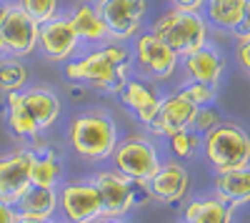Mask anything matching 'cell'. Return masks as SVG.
I'll list each match as a JSON object with an SVG mask.
<instances>
[{"label": "cell", "mask_w": 250, "mask_h": 223, "mask_svg": "<svg viewBox=\"0 0 250 223\" xmlns=\"http://www.w3.org/2000/svg\"><path fill=\"white\" fill-rule=\"evenodd\" d=\"M133 53L125 43L108 40L103 45H93L85 53H78L73 60L62 63V73L70 83L118 95L125 80L133 75Z\"/></svg>", "instance_id": "6da1fadb"}, {"label": "cell", "mask_w": 250, "mask_h": 223, "mask_svg": "<svg viewBox=\"0 0 250 223\" xmlns=\"http://www.w3.org/2000/svg\"><path fill=\"white\" fill-rule=\"evenodd\" d=\"M68 138L73 151L90 160V163H100V160H108L118 146V126L113 115H108L105 111H85L78 113L70 120L68 128Z\"/></svg>", "instance_id": "7a4b0ae2"}, {"label": "cell", "mask_w": 250, "mask_h": 223, "mask_svg": "<svg viewBox=\"0 0 250 223\" xmlns=\"http://www.w3.org/2000/svg\"><path fill=\"white\" fill-rule=\"evenodd\" d=\"M90 183L95 186L100 203H103V216L105 218H125L138 206L148 203L150 193L145 188V180H130L128 176L118 173L115 168L98 171Z\"/></svg>", "instance_id": "3957f363"}, {"label": "cell", "mask_w": 250, "mask_h": 223, "mask_svg": "<svg viewBox=\"0 0 250 223\" xmlns=\"http://www.w3.org/2000/svg\"><path fill=\"white\" fill-rule=\"evenodd\" d=\"M153 33L163 43H168L180 58L210 43L208 40V20L203 13L195 10H165L153 23Z\"/></svg>", "instance_id": "277c9868"}, {"label": "cell", "mask_w": 250, "mask_h": 223, "mask_svg": "<svg viewBox=\"0 0 250 223\" xmlns=\"http://www.w3.org/2000/svg\"><path fill=\"white\" fill-rule=\"evenodd\" d=\"M205 160L215 173L233 171L250 163V135L238 123H218L200 140Z\"/></svg>", "instance_id": "5b68a950"}, {"label": "cell", "mask_w": 250, "mask_h": 223, "mask_svg": "<svg viewBox=\"0 0 250 223\" xmlns=\"http://www.w3.org/2000/svg\"><path fill=\"white\" fill-rule=\"evenodd\" d=\"M133 68L140 73V78H148L153 83L170 80L180 68V55L153 33L145 30L133 38Z\"/></svg>", "instance_id": "8992f818"}, {"label": "cell", "mask_w": 250, "mask_h": 223, "mask_svg": "<svg viewBox=\"0 0 250 223\" xmlns=\"http://www.w3.org/2000/svg\"><path fill=\"white\" fill-rule=\"evenodd\" d=\"M110 160L113 168L130 180H148L160 168L163 156L148 135H125L118 140Z\"/></svg>", "instance_id": "52a82bcc"}, {"label": "cell", "mask_w": 250, "mask_h": 223, "mask_svg": "<svg viewBox=\"0 0 250 223\" xmlns=\"http://www.w3.org/2000/svg\"><path fill=\"white\" fill-rule=\"evenodd\" d=\"M83 43L70 23L68 13H58L55 18L40 23V33H38V50L43 53L45 60L50 63H68L80 53Z\"/></svg>", "instance_id": "ba28073f"}, {"label": "cell", "mask_w": 250, "mask_h": 223, "mask_svg": "<svg viewBox=\"0 0 250 223\" xmlns=\"http://www.w3.org/2000/svg\"><path fill=\"white\" fill-rule=\"evenodd\" d=\"M100 10V18L105 20L110 40L125 43L143 33V20L148 13L145 0H93Z\"/></svg>", "instance_id": "9c48e42d"}, {"label": "cell", "mask_w": 250, "mask_h": 223, "mask_svg": "<svg viewBox=\"0 0 250 223\" xmlns=\"http://www.w3.org/2000/svg\"><path fill=\"white\" fill-rule=\"evenodd\" d=\"M58 211L68 223H90L103 216V203L90 180H80L58 188Z\"/></svg>", "instance_id": "30bf717a"}, {"label": "cell", "mask_w": 250, "mask_h": 223, "mask_svg": "<svg viewBox=\"0 0 250 223\" xmlns=\"http://www.w3.org/2000/svg\"><path fill=\"white\" fill-rule=\"evenodd\" d=\"M33 146L15 148L0 156V198L8 203H18L20 196L30 188V168H33Z\"/></svg>", "instance_id": "8fae6325"}, {"label": "cell", "mask_w": 250, "mask_h": 223, "mask_svg": "<svg viewBox=\"0 0 250 223\" xmlns=\"http://www.w3.org/2000/svg\"><path fill=\"white\" fill-rule=\"evenodd\" d=\"M195 111H198V106L190 103V100H188L180 90L168 93V95H163L155 118L145 128H148L150 135H155V138H170L173 133L188 131L193 126Z\"/></svg>", "instance_id": "7c38bea8"}, {"label": "cell", "mask_w": 250, "mask_h": 223, "mask_svg": "<svg viewBox=\"0 0 250 223\" xmlns=\"http://www.w3.org/2000/svg\"><path fill=\"white\" fill-rule=\"evenodd\" d=\"M38 33L40 23L23 13L15 3L10 5L5 20L0 23V35L5 40V50L13 58H28L38 50Z\"/></svg>", "instance_id": "4fadbf2b"}, {"label": "cell", "mask_w": 250, "mask_h": 223, "mask_svg": "<svg viewBox=\"0 0 250 223\" xmlns=\"http://www.w3.org/2000/svg\"><path fill=\"white\" fill-rule=\"evenodd\" d=\"M145 188L150 193V201L173 206L185 201L188 191H190V173L178 160H163L160 168L145 180Z\"/></svg>", "instance_id": "5bb4252c"}, {"label": "cell", "mask_w": 250, "mask_h": 223, "mask_svg": "<svg viewBox=\"0 0 250 223\" xmlns=\"http://www.w3.org/2000/svg\"><path fill=\"white\" fill-rule=\"evenodd\" d=\"M18 103L40 133L53 128L62 113V103H60L58 93L43 86H30V88L18 90Z\"/></svg>", "instance_id": "9a60e30c"}, {"label": "cell", "mask_w": 250, "mask_h": 223, "mask_svg": "<svg viewBox=\"0 0 250 223\" xmlns=\"http://www.w3.org/2000/svg\"><path fill=\"white\" fill-rule=\"evenodd\" d=\"M118 95L123 100V106L130 108L143 126H148L155 118V113L160 108V100H163V93L158 90V86L153 80L140 78V75H130Z\"/></svg>", "instance_id": "2e32d148"}, {"label": "cell", "mask_w": 250, "mask_h": 223, "mask_svg": "<svg viewBox=\"0 0 250 223\" xmlns=\"http://www.w3.org/2000/svg\"><path fill=\"white\" fill-rule=\"evenodd\" d=\"M180 68H183L185 78L193 80V83H208V86L218 88L220 78L225 73V55L218 50V45L205 43L203 48L183 55Z\"/></svg>", "instance_id": "e0dca14e"}, {"label": "cell", "mask_w": 250, "mask_h": 223, "mask_svg": "<svg viewBox=\"0 0 250 223\" xmlns=\"http://www.w3.org/2000/svg\"><path fill=\"white\" fill-rule=\"evenodd\" d=\"M68 15H70V23H73L83 45L93 48V45H103L110 40L108 25H105V20L100 18V10L93 0H80Z\"/></svg>", "instance_id": "ac0fdd59"}, {"label": "cell", "mask_w": 250, "mask_h": 223, "mask_svg": "<svg viewBox=\"0 0 250 223\" xmlns=\"http://www.w3.org/2000/svg\"><path fill=\"white\" fill-rule=\"evenodd\" d=\"M33 168H30V186H43V188H60L65 166L55 148L45 143H33Z\"/></svg>", "instance_id": "d6986e66"}, {"label": "cell", "mask_w": 250, "mask_h": 223, "mask_svg": "<svg viewBox=\"0 0 250 223\" xmlns=\"http://www.w3.org/2000/svg\"><path fill=\"white\" fill-rule=\"evenodd\" d=\"M235 208L213 196L190 198L183 208V223H233Z\"/></svg>", "instance_id": "ffe728a7"}, {"label": "cell", "mask_w": 250, "mask_h": 223, "mask_svg": "<svg viewBox=\"0 0 250 223\" xmlns=\"http://www.w3.org/2000/svg\"><path fill=\"white\" fill-rule=\"evenodd\" d=\"M215 196L233 208L250 203V163L215 176Z\"/></svg>", "instance_id": "44dd1931"}, {"label": "cell", "mask_w": 250, "mask_h": 223, "mask_svg": "<svg viewBox=\"0 0 250 223\" xmlns=\"http://www.w3.org/2000/svg\"><path fill=\"white\" fill-rule=\"evenodd\" d=\"M15 208H18V213H23V216L55 218V213H58V188L30 186L23 196H20Z\"/></svg>", "instance_id": "7402d4cb"}, {"label": "cell", "mask_w": 250, "mask_h": 223, "mask_svg": "<svg viewBox=\"0 0 250 223\" xmlns=\"http://www.w3.org/2000/svg\"><path fill=\"white\" fill-rule=\"evenodd\" d=\"M243 5L245 0H208L203 15L208 25H215L225 33H238L243 20Z\"/></svg>", "instance_id": "603a6c76"}, {"label": "cell", "mask_w": 250, "mask_h": 223, "mask_svg": "<svg viewBox=\"0 0 250 223\" xmlns=\"http://www.w3.org/2000/svg\"><path fill=\"white\" fill-rule=\"evenodd\" d=\"M28 88V68L20 58L5 55L0 58V93H18Z\"/></svg>", "instance_id": "cb8c5ba5"}, {"label": "cell", "mask_w": 250, "mask_h": 223, "mask_svg": "<svg viewBox=\"0 0 250 223\" xmlns=\"http://www.w3.org/2000/svg\"><path fill=\"white\" fill-rule=\"evenodd\" d=\"M200 140H203V135H198L195 131L188 128V131L173 133V135L168 138V146H170V153H173L178 160H183V158H193V156L198 153Z\"/></svg>", "instance_id": "d4e9b609"}, {"label": "cell", "mask_w": 250, "mask_h": 223, "mask_svg": "<svg viewBox=\"0 0 250 223\" xmlns=\"http://www.w3.org/2000/svg\"><path fill=\"white\" fill-rule=\"evenodd\" d=\"M13 3L23 13H28L33 20H38V23H45V20H50L60 13L58 0H13Z\"/></svg>", "instance_id": "484cf974"}, {"label": "cell", "mask_w": 250, "mask_h": 223, "mask_svg": "<svg viewBox=\"0 0 250 223\" xmlns=\"http://www.w3.org/2000/svg\"><path fill=\"white\" fill-rule=\"evenodd\" d=\"M218 123H223V118H220V113H218V108L213 103L210 106H198L190 131H195L198 135H205L208 131H213Z\"/></svg>", "instance_id": "4316f807"}, {"label": "cell", "mask_w": 250, "mask_h": 223, "mask_svg": "<svg viewBox=\"0 0 250 223\" xmlns=\"http://www.w3.org/2000/svg\"><path fill=\"white\" fill-rule=\"evenodd\" d=\"M215 86H208V83H193V80H188V83L180 88V93L190 100L195 106H210L215 100Z\"/></svg>", "instance_id": "83f0119b"}, {"label": "cell", "mask_w": 250, "mask_h": 223, "mask_svg": "<svg viewBox=\"0 0 250 223\" xmlns=\"http://www.w3.org/2000/svg\"><path fill=\"white\" fill-rule=\"evenodd\" d=\"M235 60H238L240 70L250 78V38L248 35L235 33Z\"/></svg>", "instance_id": "f1b7e54d"}, {"label": "cell", "mask_w": 250, "mask_h": 223, "mask_svg": "<svg viewBox=\"0 0 250 223\" xmlns=\"http://www.w3.org/2000/svg\"><path fill=\"white\" fill-rule=\"evenodd\" d=\"M20 213L13 203H8V201L0 198V223H18Z\"/></svg>", "instance_id": "f546056e"}, {"label": "cell", "mask_w": 250, "mask_h": 223, "mask_svg": "<svg viewBox=\"0 0 250 223\" xmlns=\"http://www.w3.org/2000/svg\"><path fill=\"white\" fill-rule=\"evenodd\" d=\"M208 0H170V8H178V10H195V13H203Z\"/></svg>", "instance_id": "4dcf8cb0"}, {"label": "cell", "mask_w": 250, "mask_h": 223, "mask_svg": "<svg viewBox=\"0 0 250 223\" xmlns=\"http://www.w3.org/2000/svg\"><path fill=\"white\" fill-rule=\"evenodd\" d=\"M238 35H248L250 38V0H245V5H243V20H240Z\"/></svg>", "instance_id": "1f68e13d"}, {"label": "cell", "mask_w": 250, "mask_h": 223, "mask_svg": "<svg viewBox=\"0 0 250 223\" xmlns=\"http://www.w3.org/2000/svg\"><path fill=\"white\" fill-rule=\"evenodd\" d=\"M18 223H58L55 218H38V216H23L20 213Z\"/></svg>", "instance_id": "d6a6232c"}, {"label": "cell", "mask_w": 250, "mask_h": 223, "mask_svg": "<svg viewBox=\"0 0 250 223\" xmlns=\"http://www.w3.org/2000/svg\"><path fill=\"white\" fill-rule=\"evenodd\" d=\"M10 5H13V0H0V23L5 20V15H8Z\"/></svg>", "instance_id": "836d02e7"}, {"label": "cell", "mask_w": 250, "mask_h": 223, "mask_svg": "<svg viewBox=\"0 0 250 223\" xmlns=\"http://www.w3.org/2000/svg\"><path fill=\"white\" fill-rule=\"evenodd\" d=\"M90 223H130V221H123V218H105V216H100V218H95V221H90Z\"/></svg>", "instance_id": "e575fe53"}, {"label": "cell", "mask_w": 250, "mask_h": 223, "mask_svg": "<svg viewBox=\"0 0 250 223\" xmlns=\"http://www.w3.org/2000/svg\"><path fill=\"white\" fill-rule=\"evenodd\" d=\"M8 55V50H5V40H3V35H0V58H5Z\"/></svg>", "instance_id": "d590c367"}]
</instances>
